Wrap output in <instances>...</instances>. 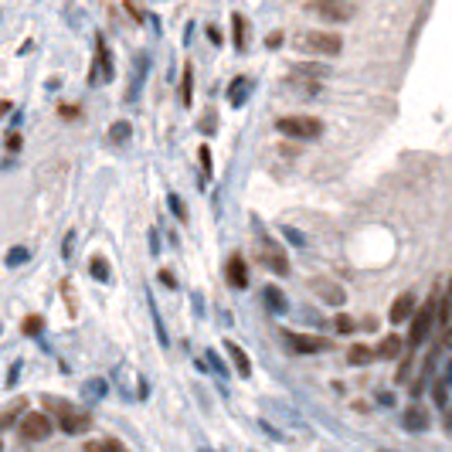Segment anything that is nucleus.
Returning a JSON list of instances; mask_svg holds the SVG:
<instances>
[{"label": "nucleus", "mask_w": 452, "mask_h": 452, "mask_svg": "<svg viewBox=\"0 0 452 452\" xmlns=\"http://www.w3.org/2000/svg\"><path fill=\"white\" fill-rule=\"evenodd\" d=\"M225 350H228V357H232V364L238 368V374H248L252 370V361H248V354L235 343V340H225Z\"/></svg>", "instance_id": "16"}, {"label": "nucleus", "mask_w": 452, "mask_h": 452, "mask_svg": "<svg viewBox=\"0 0 452 452\" xmlns=\"http://www.w3.org/2000/svg\"><path fill=\"white\" fill-rule=\"evenodd\" d=\"M44 411L55 415V425H58L65 435H79V432H88V429H92V418H88L85 411L72 408V405L62 402V398H44Z\"/></svg>", "instance_id": "2"}, {"label": "nucleus", "mask_w": 452, "mask_h": 452, "mask_svg": "<svg viewBox=\"0 0 452 452\" xmlns=\"http://www.w3.org/2000/svg\"><path fill=\"white\" fill-rule=\"evenodd\" d=\"M41 327H44V323H41V317H28V320H24V327H21V330H24V333H41Z\"/></svg>", "instance_id": "28"}, {"label": "nucleus", "mask_w": 452, "mask_h": 452, "mask_svg": "<svg viewBox=\"0 0 452 452\" xmlns=\"http://www.w3.org/2000/svg\"><path fill=\"white\" fill-rule=\"evenodd\" d=\"M191 92H194V65L187 62V65H184V82H180V99H184V106H191Z\"/></svg>", "instance_id": "21"}, {"label": "nucleus", "mask_w": 452, "mask_h": 452, "mask_svg": "<svg viewBox=\"0 0 452 452\" xmlns=\"http://www.w3.org/2000/svg\"><path fill=\"white\" fill-rule=\"evenodd\" d=\"M62 116H65V120H75L79 109H75V106H62Z\"/></svg>", "instance_id": "34"}, {"label": "nucleus", "mask_w": 452, "mask_h": 452, "mask_svg": "<svg viewBox=\"0 0 452 452\" xmlns=\"http://www.w3.org/2000/svg\"><path fill=\"white\" fill-rule=\"evenodd\" d=\"M286 235H289V242H296V245H303V235H299V232H292V228H286Z\"/></svg>", "instance_id": "35"}, {"label": "nucleus", "mask_w": 452, "mask_h": 452, "mask_svg": "<svg viewBox=\"0 0 452 452\" xmlns=\"http://www.w3.org/2000/svg\"><path fill=\"white\" fill-rule=\"evenodd\" d=\"M306 14L323 17L330 24H343L354 17V3L350 0H306Z\"/></svg>", "instance_id": "5"}, {"label": "nucleus", "mask_w": 452, "mask_h": 452, "mask_svg": "<svg viewBox=\"0 0 452 452\" xmlns=\"http://www.w3.org/2000/svg\"><path fill=\"white\" fill-rule=\"evenodd\" d=\"M337 330H340V333H354V330H357V320L340 313V317H337Z\"/></svg>", "instance_id": "25"}, {"label": "nucleus", "mask_w": 452, "mask_h": 452, "mask_svg": "<svg viewBox=\"0 0 452 452\" xmlns=\"http://www.w3.org/2000/svg\"><path fill=\"white\" fill-rule=\"evenodd\" d=\"M95 68H99V72H95L99 82H109V79H113V58H109V51H106V41H102V38L95 41Z\"/></svg>", "instance_id": "12"}, {"label": "nucleus", "mask_w": 452, "mask_h": 452, "mask_svg": "<svg viewBox=\"0 0 452 452\" xmlns=\"http://www.w3.org/2000/svg\"><path fill=\"white\" fill-rule=\"evenodd\" d=\"M28 415V398H21V402H14V405H7L3 415H0V429L7 432V429H17V422Z\"/></svg>", "instance_id": "13"}, {"label": "nucleus", "mask_w": 452, "mask_h": 452, "mask_svg": "<svg viewBox=\"0 0 452 452\" xmlns=\"http://www.w3.org/2000/svg\"><path fill=\"white\" fill-rule=\"evenodd\" d=\"M452 320V279L442 286V296H439V327H449Z\"/></svg>", "instance_id": "17"}, {"label": "nucleus", "mask_w": 452, "mask_h": 452, "mask_svg": "<svg viewBox=\"0 0 452 452\" xmlns=\"http://www.w3.org/2000/svg\"><path fill=\"white\" fill-rule=\"evenodd\" d=\"M313 289H317V296L330 303V306H340L343 299H347V292L337 286V283H330V279H313Z\"/></svg>", "instance_id": "11"}, {"label": "nucleus", "mask_w": 452, "mask_h": 452, "mask_svg": "<svg viewBox=\"0 0 452 452\" xmlns=\"http://www.w3.org/2000/svg\"><path fill=\"white\" fill-rule=\"evenodd\" d=\"M439 296H442V289H432V296L415 310V317H411V330H408V350L411 347H418V343H425V337H429L432 327L439 323Z\"/></svg>", "instance_id": "1"}, {"label": "nucleus", "mask_w": 452, "mask_h": 452, "mask_svg": "<svg viewBox=\"0 0 452 452\" xmlns=\"http://www.w3.org/2000/svg\"><path fill=\"white\" fill-rule=\"evenodd\" d=\"M296 48L306 55H317V58H337L343 51V38L333 31H303L296 38Z\"/></svg>", "instance_id": "3"}, {"label": "nucleus", "mask_w": 452, "mask_h": 452, "mask_svg": "<svg viewBox=\"0 0 452 452\" xmlns=\"http://www.w3.org/2000/svg\"><path fill=\"white\" fill-rule=\"evenodd\" d=\"M225 279H228V286H235V289L248 286V265L242 255H232V258L225 262Z\"/></svg>", "instance_id": "9"}, {"label": "nucleus", "mask_w": 452, "mask_h": 452, "mask_svg": "<svg viewBox=\"0 0 452 452\" xmlns=\"http://www.w3.org/2000/svg\"><path fill=\"white\" fill-rule=\"evenodd\" d=\"M405 429L408 432H425L429 429V411L422 408V405H408L405 408Z\"/></svg>", "instance_id": "14"}, {"label": "nucleus", "mask_w": 452, "mask_h": 452, "mask_svg": "<svg viewBox=\"0 0 452 452\" xmlns=\"http://www.w3.org/2000/svg\"><path fill=\"white\" fill-rule=\"evenodd\" d=\"M265 303L276 310V313H286V296L279 286H265Z\"/></svg>", "instance_id": "22"}, {"label": "nucleus", "mask_w": 452, "mask_h": 452, "mask_svg": "<svg viewBox=\"0 0 452 452\" xmlns=\"http://www.w3.org/2000/svg\"><path fill=\"white\" fill-rule=\"evenodd\" d=\"M292 72L296 75H310V79H323L330 68H323V65H292Z\"/></svg>", "instance_id": "23"}, {"label": "nucleus", "mask_w": 452, "mask_h": 452, "mask_svg": "<svg viewBox=\"0 0 452 452\" xmlns=\"http://www.w3.org/2000/svg\"><path fill=\"white\" fill-rule=\"evenodd\" d=\"M245 92H248L245 75H238L235 82L228 85V102H232V106H242V102H245Z\"/></svg>", "instance_id": "20"}, {"label": "nucleus", "mask_w": 452, "mask_h": 452, "mask_svg": "<svg viewBox=\"0 0 452 452\" xmlns=\"http://www.w3.org/2000/svg\"><path fill=\"white\" fill-rule=\"evenodd\" d=\"M232 31H235V48L245 51V41H248V24L242 14H232Z\"/></svg>", "instance_id": "19"}, {"label": "nucleus", "mask_w": 452, "mask_h": 452, "mask_svg": "<svg viewBox=\"0 0 452 452\" xmlns=\"http://www.w3.org/2000/svg\"><path fill=\"white\" fill-rule=\"evenodd\" d=\"M7 150H10V153H17V150H21V136H17V133H10V136H7Z\"/></svg>", "instance_id": "31"}, {"label": "nucleus", "mask_w": 452, "mask_h": 452, "mask_svg": "<svg viewBox=\"0 0 452 452\" xmlns=\"http://www.w3.org/2000/svg\"><path fill=\"white\" fill-rule=\"evenodd\" d=\"M85 449H123L120 439H95V442H85Z\"/></svg>", "instance_id": "24"}, {"label": "nucleus", "mask_w": 452, "mask_h": 452, "mask_svg": "<svg viewBox=\"0 0 452 452\" xmlns=\"http://www.w3.org/2000/svg\"><path fill=\"white\" fill-rule=\"evenodd\" d=\"M92 276H95V279H102V283L109 279V269L102 265V258H92Z\"/></svg>", "instance_id": "27"}, {"label": "nucleus", "mask_w": 452, "mask_h": 452, "mask_svg": "<svg viewBox=\"0 0 452 452\" xmlns=\"http://www.w3.org/2000/svg\"><path fill=\"white\" fill-rule=\"evenodd\" d=\"M51 415V411H48ZM44 411H28L21 422H17V435L24 439V442H44L48 435H51V418H48Z\"/></svg>", "instance_id": "6"}, {"label": "nucleus", "mask_w": 452, "mask_h": 452, "mask_svg": "<svg viewBox=\"0 0 452 452\" xmlns=\"http://www.w3.org/2000/svg\"><path fill=\"white\" fill-rule=\"evenodd\" d=\"M276 129L283 136H292V140H317L323 133V120H317V116H283L276 123Z\"/></svg>", "instance_id": "4"}, {"label": "nucleus", "mask_w": 452, "mask_h": 452, "mask_svg": "<svg viewBox=\"0 0 452 452\" xmlns=\"http://www.w3.org/2000/svg\"><path fill=\"white\" fill-rule=\"evenodd\" d=\"M255 255H258V262H262L265 269H272L276 276H286V272H289L286 252L276 245V242H269V238H258V248H255Z\"/></svg>", "instance_id": "7"}, {"label": "nucleus", "mask_w": 452, "mask_h": 452, "mask_svg": "<svg viewBox=\"0 0 452 452\" xmlns=\"http://www.w3.org/2000/svg\"><path fill=\"white\" fill-rule=\"evenodd\" d=\"M24 258H28V248H10L7 252V265H21Z\"/></svg>", "instance_id": "26"}, {"label": "nucleus", "mask_w": 452, "mask_h": 452, "mask_svg": "<svg viewBox=\"0 0 452 452\" xmlns=\"http://www.w3.org/2000/svg\"><path fill=\"white\" fill-rule=\"evenodd\" d=\"M129 136V123H116V129H113V140H126Z\"/></svg>", "instance_id": "30"}, {"label": "nucleus", "mask_w": 452, "mask_h": 452, "mask_svg": "<svg viewBox=\"0 0 452 452\" xmlns=\"http://www.w3.org/2000/svg\"><path fill=\"white\" fill-rule=\"evenodd\" d=\"M402 343H405V340H402V337H395V333H391V337H384V340L377 343V357H384V361H388V357H398V354H402Z\"/></svg>", "instance_id": "18"}, {"label": "nucleus", "mask_w": 452, "mask_h": 452, "mask_svg": "<svg viewBox=\"0 0 452 452\" xmlns=\"http://www.w3.org/2000/svg\"><path fill=\"white\" fill-rule=\"evenodd\" d=\"M446 347H449V350H452V327L446 330Z\"/></svg>", "instance_id": "36"}, {"label": "nucleus", "mask_w": 452, "mask_h": 452, "mask_svg": "<svg viewBox=\"0 0 452 452\" xmlns=\"http://www.w3.org/2000/svg\"><path fill=\"white\" fill-rule=\"evenodd\" d=\"M374 357H377V347H368V343H354V347L347 350V361H350V364H357V368L370 364Z\"/></svg>", "instance_id": "15"}, {"label": "nucleus", "mask_w": 452, "mask_h": 452, "mask_svg": "<svg viewBox=\"0 0 452 452\" xmlns=\"http://www.w3.org/2000/svg\"><path fill=\"white\" fill-rule=\"evenodd\" d=\"M198 160H201V170H205L207 177H211V150H207V147H201V150H198Z\"/></svg>", "instance_id": "29"}, {"label": "nucleus", "mask_w": 452, "mask_h": 452, "mask_svg": "<svg viewBox=\"0 0 452 452\" xmlns=\"http://www.w3.org/2000/svg\"><path fill=\"white\" fill-rule=\"evenodd\" d=\"M265 44H269V48H279V44H283V31H272V35L265 38Z\"/></svg>", "instance_id": "33"}, {"label": "nucleus", "mask_w": 452, "mask_h": 452, "mask_svg": "<svg viewBox=\"0 0 452 452\" xmlns=\"http://www.w3.org/2000/svg\"><path fill=\"white\" fill-rule=\"evenodd\" d=\"M415 310H418V306H415V296H411V292H402V296L391 303V313H388V320H391V323H405V320H411V317H415Z\"/></svg>", "instance_id": "10"}, {"label": "nucleus", "mask_w": 452, "mask_h": 452, "mask_svg": "<svg viewBox=\"0 0 452 452\" xmlns=\"http://www.w3.org/2000/svg\"><path fill=\"white\" fill-rule=\"evenodd\" d=\"M286 343L296 354H323V350H330L327 337H313V333H286Z\"/></svg>", "instance_id": "8"}, {"label": "nucleus", "mask_w": 452, "mask_h": 452, "mask_svg": "<svg viewBox=\"0 0 452 452\" xmlns=\"http://www.w3.org/2000/svg\"><path fill=\"white\" fill-rule=\"evenodd\" d=\"M170 205H173V214H177L180 221L187 218V211H184V205H180V198H170Z\"/></svg>", "instance_id": "32"}]
</instances>
